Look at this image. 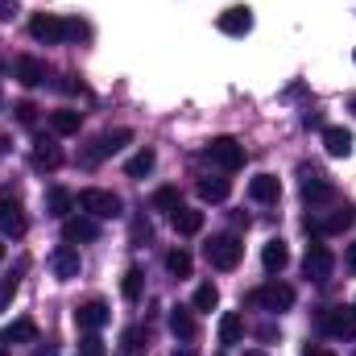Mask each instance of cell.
Wrapping results in <instances>:
<instances>
[{
  "instance_id": "cell-6",
  "label": "cell",
  "mask_w": 356,
  "mask_h": 356,
  "mask_svg": "<svg viewBox=\"0 0 356 356\" xmlns=\"http://www.w3.org/2000/svg\"><path fill=\"white\" fill-rule=\"evenodd\" d=\"M302 273H307L311 282H327V277L336 273V257H332V249L319 245V241H311V245H307V257H302Z\"/></svg>"
},
{
  "instance_id": "cell-14",
  "label": "cell",
  "mask_w": 356,
  "mask_h": 356,
  "mask_svg": "<svg viewBox=\"0 0 356 356\" xmlns=\"http://www.w3.org/2000/svg\"><path fill=\"white\" fill-rule=\"evenodd\" d=\"M220 33H228V38L253 33V8L249 4H232L228 13H220Z\"/></svg>"
},
{
  "instance_id": "cell-16",
  "label": "cell",
  "mask_w": 356,
  "mask_h": 356,
  "mask_svg": "<svg viewBox=\"0 0 356 356\" xmlns=\"http://www.w3.org/2000/svg\"><path fill=\"white\" fill-rule=\"evenodd\" d=\"M170 332H175L182 344H191L199 336V319H195V307H170Z\"/></svg>"
},
{
  "instance_id": "cell-26",
  "label": "cell",
  "mask_w": 356,
  "mask_h": 356,
  "mask_svg": "<svg viewBox=\"0 0 356 356\" xmlns=\"http://www.w3.org/2000/svg\"><path fill=\"white\" fill-rule=\"evenodd\" d=\"M145 348H149V332H145L141 323L124 327V336H120V353H124V356H141Z\"/></svg>"
},
{
  "instance_id": "cell-1",
  "label": "cell",
  "mask_w": 356,
  "mask_h": 356,
  "mask_svg": "<svg viewBox=\"0 0 356 356\" xmlns=\"http://www.w3.org/2000/svg\"><path fill=\"white\" fill-rule=\"evenodd\" d=\"M79 207H83V216L91 220H116L120 216V195L116 191H104V186H88V191H79V199H75Z\"/></svg>"
},
{
  "instance_id": "cell-46",
  "label": "cell",
  "mask_w": 356,
  "mask_h": 356,
  "mask_svg": "<svg viewBox=\"0 0 356 356\" xmlns=\"http://www.w3.org/2000/svg\"><path fill=\"white\" fill-rule=\"evenodd\" d=\"M4 149H8V141H4V137H0V154H4Z\"/></svg>"
},
{
  "instance_id": "cell-43",
  "label": "cell",
  "mask_w": 356,
  "mask_h": 356,
  "mask_svg": "<svg viewBox=\"0 0 356 356\" xmlns=\"http://www.w3.org/2000/svg\"><path fill=\"white\" fill-rule=\"evenodd\" d=\"M175 356H195V348L186 344V348H175Z\"/></svg>"
},
{
  "instance_id": "cell-11",
  "label": "cell",
  "mask_w": 356,
  "mask_h": 356,
  "mask_svg": "<svg viewBox=\"0 0 356 356\" xmlns=\"http://www.w3.org/2000/svg\"><path fill=\"white\" fill-rule=\"evenodd\" d=\"M323 332L336 340H356V307H327L323 311Z\"/></svg>"
},
{
  "instance_id": "cell-34",
  "label": "cell",
  "mask_w": 356,
  "mask_h": 356,
  "mask_svg": "<svg viewBox=\"0 0 356 356\" xmlns=\"http://www.w3.org/2000/svg\"><path fill=\"white\" fill-rule=\"evenodd\" d=\"M17 286H21V266H17L13 273H8V277H4V282H0V307H8V302H13Z\"/></svg>"
},
{
  "instance_id": "cell-48",
  "label": "cell",
  "mask_w": 356,
  "mask_h": 356,
  "mask_svg": "<svg viewBox=\"0 0 356 356\" xmlns=\"http://www.w3.org/2000/svg\"><path fill=\"white\" fill-rule=\"evenodd\" d=\"M0 104H4V91H0Z\"/></svg>"
},
{
  "instance_id": "cell-30",
  "label": "cell",
  "mask_w": 356,
  "mask_h": 356,
  "mask_svg": "<svg viewBox=\"0 0 356 356\" xmlns=\"http://www.w3.org/2000/svg\"><path fill=\"white\" fill-rule=\"evenodd\" d=\"M154 166H158V154H154V149H137V154L129 158L124 175H129V178H145L149 170H154Z\"/></svg>"
},
{
  "instance_id": "cell-20",
  "label": "cell",
  "mask_w": 356,
  "mask_h": 356,
  "mask_svg": "<svg viewBox=\"0 0 356 356\" xmlns=\"http://www.w3.org/2000/svg\"><path fill=\"white\" fill-rule=\"evenodd\" d=\"M50 129H54L58 137H75V133L83 129V112H75V108H58V112H50Z\"/></svg>"
},
{
  "instance_id": "cell-10",
  "label": "cell",
  "mask_w": 356,
  "mask_h": 356,
  "mask_svg": "<svg viewBox=\"0 0 356 356\" xmlns=\"http://www.w3.org/2000/svg\"><path fill=\"white\" fill-rule=\"evenodd\" d=\"M25 228H29V220H25L21 199H17V195H4V199H0V232H4V236H13V241H21V236H25Z\"/></svg>"
},
{
  "instance_id": "cell-2",
  "label": "cell",
  "mask_w": 356,
  "mask_h": 356,
  "mask_svg": "<svg viewBox=\"0 0 356 356\" xmlns=\"http://www.w3.org/2000/svg\"><path fill=\"white\" fill-rule=\"evenodd\" d=\"M203 154H207V162H211V166H220L224 175H232V170H241V166H245V145H241L236 137H211Z\"/></svg>"
},
{
  "instance_id": "cell-29",
  "label": "cell",
  "mask_w": 356,
  "mask_h": 356,
  "mask_svg": "<svg viewBox=\"0 0 356 356\" xmlns=\"http://www.w3.org/2000/svg\"><path fill=\"white\" fill-rule=\"evenodd\" d=\"M120 294L129 298V302H141V294H145V269L133 266L124 273V282H120Z\"/></svg>"
},
{
  "instance_id": "cell-38",
  "label": "cell",
  "mask_w": 356,
  "mask_h": 356,
  "mask_svg": "<svg viewBox=\"0 0 356 356\" xmlns=\"http://www.w3.org/2000/svg\"><path fill=\"white\" fill-rule=\"evenodd\" d=\"M302 124H307V129H327V124H323V116H319V112H307V116H302Z\"/></svg>"
},
{
  "instance_id": "cell-9",
  "label": "cell",
  "mask_w": 356,
  "mask_h": 356,
  "mask_svg": "<svg viewBox=\"0 0 356 356\" xmlns=\"http://www.w3.org/2000/svg\"><path fill=\"white\" fill-rule=\"evenodd\" d=\"M298 175H302V199L315 207V203H327L332 195H336V186H332V178L323 175V170H315V166H298Z\"/></svg>"
},
{
  "instance_id": "cell-15",
  "label": "cell",
  "mask_w": 356,
  "mask_h": 356,
  "mask_svg": "<svg viewBox=\"0 0 356 356\" xmlns=\"http://www.w3.org/2000/svg\"><path fill=\"white\" fill-rule=\"evenodd\" d=\"M108 319H112V311H108L104 298H91V302H83V307H75V323H79V332H99Z\"/></svg>"
},
{
  "instance_id": "cell-49",
  "label": "cell",
  "mask_w": 356,
  "mask_h": 356,
  "mask_svg": "<svg viewBox=\"0 0 356 356\" xmlns=\"http://www.w3.org/2000/svg\"><path fill=\"white\" fill-rule=\"evenodd\" d=\"M0 356H8V353H0Z\"/></svg>"
},
{
  "instance_id": "cell-33",
  "label": "cell",
  "mask_w": 356,
  "mask_h": 356,
  "mask_svg": "<svg viewBox=\"0 0 356 356\" xmlns=\"http://www.w3.org/2000/svg\"><path fill=\"white\" fill-rule=\"evenodd\" d=\"M191 307H195V311H216V307H220V290H216L211 282H203V286L195 290V298H191Z\"/></svg>"
},
{
  "instance_id": "cell-28",
  "label": "cell",
  "mask_w": 356,
  "mask_h": 356,
  "mask_svg": "<svg viewBox=\"0 0 356 356\" xmlns=\"http://www.w3.org/2000/svg\"><path fill=\"white\" fill-rule=\"evenodd\" d=\"M228 191H232L228 178H199V199H203V203H224Z\"/></svg>"
},
{
  "instance_id": "cell-37",
  "label": "cell",
  "mask_w": 356,
  "mask_h": 356,
  "mask_svg": "<svg viewBox=\"0 0 356 356\" xmlns=\"http://www.w3.org/2000/svg\"><path fill=\"white\" fill-rule=\"evenodd\" d=\"M13 112H17V120H21V124H33V116H38V108H33V104H17Z\"/></svg>"
},
{
  "instance_id": "cell-17",
  "label": "cell",
  "mask_w": 356,
  "mask_h": 356,
  "mask_svg": "<svg viewBox=\"0 0 356 356\" xmlns=\"http://www.w3.org/2000/svg\"><path fill=\"white\" fill-rule=\"evenodd\" d=\"M323 149H327L332 158H348V154H353V133H348L344 124H327V129H323Z\"/></svg>"
},
{
  "instance_id": "cell-47",
  "label": "cell",
  "mask_w": 356,
  "mask_h": 356,
  "mask_svg": "<svg viewBox=\"0 0 356 356\" xmlns=\"http://www.w3.org/2000/svg\"><path fill=\"white\" fill-rule=\"evenodd\" d=\"M0 261H4V245H0Z\"/></svg>"
},
{
  "instance_id": "cell-13",
  "label": "cell",
  "mask_w": 356,
  "mask_h": 356,
  "mask_svg": "<svg viewBox=\"0 0 356 356\" xmlns=\"http://www.w3.org/2000/svg\"><path fill=\"white\" fill-rule=\"evenodd\" d=\"M50 269H54V277H58V282H75V277H79V269H83L79 249H75V245H58V249L50 253Z\"/></svg>"
},
{
  "instance_id": "cell-50",
  "label": "cell",
  "mask_w": 356,
  "mask_h": 356,
  "mask_svg": "<svg viewBox=\"0 0 356 356\" xmlns=\"http://www.w3.org/2000/svg\"><path fill=\"white\" fill-rule=\"evenodd\" d=\"M353 63H356V54H353Z\"/></svg>"
},
{
  "instance_id": "cell-24",
  "label": "cell",
  "mask_w": 356,
  "mask_h": 356,
  "mask_svg": "<svg viewBox=\"0 0 356 356\" xmlns=\"http://www.w3.org/2000/svg\"><path fill=\"white\" fill-rule=\"evenodd\" d=\"M241 340H245V319H241L236 311H224V315H220V344L232 348V344H241Z\"/></svg>"
},
{
  "instance_id": "cell-8",
  "label": "cell",
  "mask_w": 356,
  "mask_h": 356,
  "mask_svg": "<svg viewBox=\"0 0 356 356\" xmlns=\"http://www.w3.org/2000/svg\"><path fill=\"white\" fill-rule=\"evenodd\" d=\"M129 141H133V133H129V129H112V133H99V137L91 141V149L83 154V162H88V166H95V162L112 158L116 149H124Z\"/></svg>"
},
{
  "instance_id": "cell-39",
  "label": "cell",
  "mask_w": 356,
  "mask_h": 356,
  "mask_svg": "<svg viewBox=\"0 0 356 356\" xmlns=\"http://www.w3.org/2000/svg\"><path fill=\"white\" fill-rule=\"evenodd\" d=\"M13 13H17V0H0V21H13Z\"/></svg>"
},
{
  "instance_id": "cell-4",
  "label": "cell",
  "mask_w": 356,
  "mask_h": 356,
  "mask_svg": "<svg viewBox=\"0 0 356 356\" xmlns=\"http://www.w3.org/2000/svg\"><path fill=\"white\" fill-rule=\"evenodd\" d=\"M203 253H207L211 269H236L241 257H245V241H241V236H216Z\"/></svg>"
},
{
  "instance_id": "cell-25",
  "label": "cell",
  "mask_w": 356,
  "mask_h": 356,
  "mask_svg": "<svg viewBox=\"0 0 356 356\" xmlns=\"http://www.w3.org/2000/svg\"><path fill=\"white\" fill-rule=\"evenodd\" d=\"M63 166V149L54 141H38L33 145V170H58Z\"/></svg>"
},
{
  "instance_id": "cell-42",
  "label": "cell",
  "mask_w": 356,
  "mask_h": 356,
  "mask_svg": "<svg viewBox=\"0 0 356 356\" xmlns=\"http://www.w3.org/2000/svg\"><path fill=\"white\" fill-rule=\"evenodd\" d=\"M344 261H348V269L356 273V245H348V257H344Z\"/></svg>"
},
{
  "instance_id": "cell-3",
  "label": "cell",
  "mask_w": 356,
  "mask_h": 356,
  "mask_svg": "<svg viewBox=\"0 0 356 356\" xmlns=\"http://www.w3.org/2000/svg\"><path fill=\"white\" fill-rule=\"evenodd\" d=\"M249 307H261L269 315H282V311L294 307V290H290L286 282H266V286L249 290Z\"/></svg>"
},
{
  "instance_id": "cell-41",
  "label": "cell",
  "mask_w": 356,
  "mask_h": 356,
  "mask_svg": "<svg viewBox=\"0 0 356 356\" xmlns=\"http://www.w3.org/2000/svg\"><path fill=\"white\" fill-rule=\"evenodd\" d=\"M33 356H58V348H54V344H38V348H33Z\"/></svg>"
},
{
  "instance_id": "cell-32",
  "label": "cell",
  "mask_w": 356,
  "mask_h": 356,
  "mask_svg": "<svg viewBox=\"0 0 356 356\" xmlns=\"http://www.w3.org/2000/svg\"><path fill=\"white\" fill-rule=\"evenodd\" d=\"M191 266H195V261H191L186 249H170V253H166V273H170V277H191Z\"/></svg>"
},
{
  "instance_id": "cell-12",
  "label": "cell",
  "mask_w": 356,
  "mask_h": 356,
  "mask_svg": "<svg viewBox=\"0 0 356 356\" xmlns=\"http://www.w3.org/2000/svg\"><path fill=\"white\" fill-rule=\"evenodd\" d=\"M99 236V220H91V216H67L63 220V241L67 245H91Z\"/></svg>"
},
{
  "instance_id": "cell-31",
  "label": "cell",
  "mask_w": 356,
  "mask_h": 356,
  "mask_svg": "<svg viewBox=\"0 0 356 356\" xmlns=\"http://www.w3.org/2000/svg\"><path fill=\"white\" fill-rule=\"evenodd\" d=\"M154 207L166 211V216H175L178 207H182V191H178V186H158V191H154Z\"/></svg>"
},
{
  "instance_id": "cell-19",
  "label": "cell",
  "mask_w": 356,
  "mask_h": 356,
  "mask_svg": "<svg viewBox=\"0 0 356 356\" xmlns=\"http://www.w3.org/2000/svg\"><path fill=\"white\" fill-rule=\"evenodd\" d=\"M17 79H21L25 88H42V83H46V63H42V58H33V54L17 58Z\"/></svg>"
},
{
  "instance_id": "cell-40",
  "label": "cell",
  "mask_w": 356,
  "mask_h": 356,
  "mask_svg": "<svg viewBox=\"0 0 356 356\" xmlns=\"http://www.w3.org/2000/svg\"><path fill=\"white\" fill-rule=\"evenodd\" d=\"M302 356H336L332 348H323V344H311V348H302Z\"/></svg>"
},
{
  "instance_id": "cell-35",
  "label": "cell",
  "mask_w": 356,
  "mask_h": 356,
  "mask_svg": "<svg viewBox=\"0 0 356 356\" xmlns=\"http://www.w3.org/2000/svg\"><path fill=\"white\" fill-rule=\"evenodd\" d=\"M108 348H104V340H99V332H88L83 336V344H79V356H104Z\"/></svg>"
},
{
  "instance_id": "cell-23",
  "label": "cell",
  "mask_w": 356,
  "mask_h": 356,
  "mask_svg": "<svg viewBox=\"0 0 356 356\" xmlns=\"http://www.w3.org/2000/svg\"><path fill=\"white\" fill-rule=\"evenodd\" d=\"M261 266L269 269V273H282V269L290 266V249H286V241H266V249H261Z\"/></svg>"
},
{
  "instance_id": "cell-45",
  "label": "cell",
  "mask_w": 356,
  "mask_h": 356,
  "mask_svg": "<svg viewBox=\"0 0 356 356\" xmlns=\"http://www.w3.org/2000/svg\"><path fill=\"white\" fill-rule=\"evenodd\" d=\"M245 356H269V353H261V348H249V353H245Z\"/></svg>"
},
{
  "instance_id": "cell-7",
  "label": "cell",
  "mask_w": 356,
  "mask_h": 356,
  "mask_svg": "<svg viewBox=\"0 0 356 356\" xmlns=\"http://www.w3.org/2000/svg\"><path fill=\"white\" fill-rule=\"evenodd\" d=\"M29 38L42 42V46H58V42H67V21L54 17V13H38L29 21Z\"/></svg>"
},
{
  "instance_id": "cell-36",
  "label": "cell",
  "mask_w": 356,
  "mask_h": 356,
  "mask_svg": "<svg viewBox=\"0 0 356 356\" xmlns=\"http://www.w3.org/2000/svg\"><path fill=\"white\" fill-rule=\"evenodd\" d=\"M149 236H154V228H149V220H137V224H133V241H137V245H145Z\"/></svg>"
},
{
  "instance_id": "cell-5",
  "label": "cell",
  "mask_w": 356,
  "mask_h": 356,
  "mask_svg": "<svg viewBox=\"0 0 356 356\" xmlns=\"http://www.w3.org/2000/svg\"><path fill=\"white\" fill-rule=\"evenodd\" d=\"M356 224V207L344 203V207H332L323 220H307V232H319V236H340Z\"/></svg>"
},
{
  "instance_id": "cell-27",
  "label": "cell",
  "mask_w": 356,
  "mask_h": 356,
  "mask_svg": "<svg viewBox=\"0 0 356 356\" xmlns=\"http://www.w3.org/2000/svg\"><path fill=\"white\" fill-rule=\"evenodd\" d=\"M170 220H175L178 236H195V232H203V211H195V207H178Z\"/></svg>"
},
{
  "instance_id": "cell-44",
  "label": "cell",
  "mask_w": 356,
  "mask_h": 356,
  "mask_svg": "<svg viewBox=\"0 0 356 356\" xmlns=\"http://www.w3.org/2000/svg\"><path fill=\"white\" fill-rule=\"evenodd\" d=\"M348 112L356 116V95H348Z\"/></svg>"
},
{
  "instance_id": "cell-22",
  "label": "cell",
  "mask_w": 356,
  "mask_h": 356,
  "mask_svg": "<svg viewBox=\"0 0 356 356\" xmlns=\"http://www.w3.org/2000/svg\"><path fill=\"white\" fill-rule=\"evenodd\" d=\"M249 195H253V203H277L282 199V182L273 175H257L249 182Z\"/></svg>"
},
{
  "instance_id": "cell-18",
  "label": "cell",
  "mask_w": 356,
  "mask_h": 356,
  "mask_svg": "<svg viewBox=\"0 0 356 356\" xmlns=\"http://www.w3.org/2000/svg\"><path fill=\"white\" fill-rule=\"evenodd\" d=\"M38 340V323L25 315V319H13L4 332H0V344H33Z\"/></svg>"
},
{
  "instance_id": "cell-21",
  "label": "cell",
  "mask_w": 356,
  "mask_h": 356,
  "mask_svg": "<svg viewBox=\"0 0 356 356\" xmlns=\"http://www.w3.org/2000/svg\"><path fill=\"white\" fill-rule=\"evenodd\" d=\"M71 207H75V195H71L67 186H50V191H46V216L67 220V216H71Z\"/></svg>"
}]
</instances>
